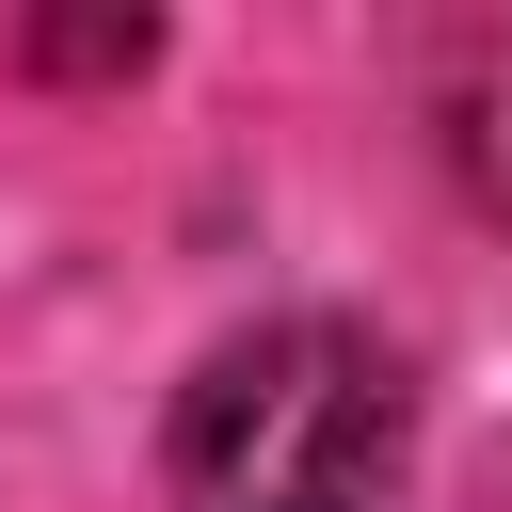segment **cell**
<instances>
[{"label": "cell", "instance_id": "obj_1", "mask_svg": "<svg viewBox=\"0 0 512 512\" xmlns=\"http://www.w3.org/2000/svg\"><path fill=\"white\" fill-rule=\"evenodd\" d=\"M400 480H416V368L336 304L208 336L160 416L176 512H384Z\"/></svg>", "mask_w": 512, "mask_h": 512}, {"label": "cell", "instance_id": "obj_2", "mask_svg": "<svg viewBox=\"0 0 512 512\" xmlns=\"http://www.w3.org/2000/svg\"><path fill=\"white\" fill-rule=\"evenodd\" d=\"M416 112H432V160L480 224H512V16H448L416 32Z\"/></svg>", "mask_w": 512, "mask_h": 512}]
</instances>
